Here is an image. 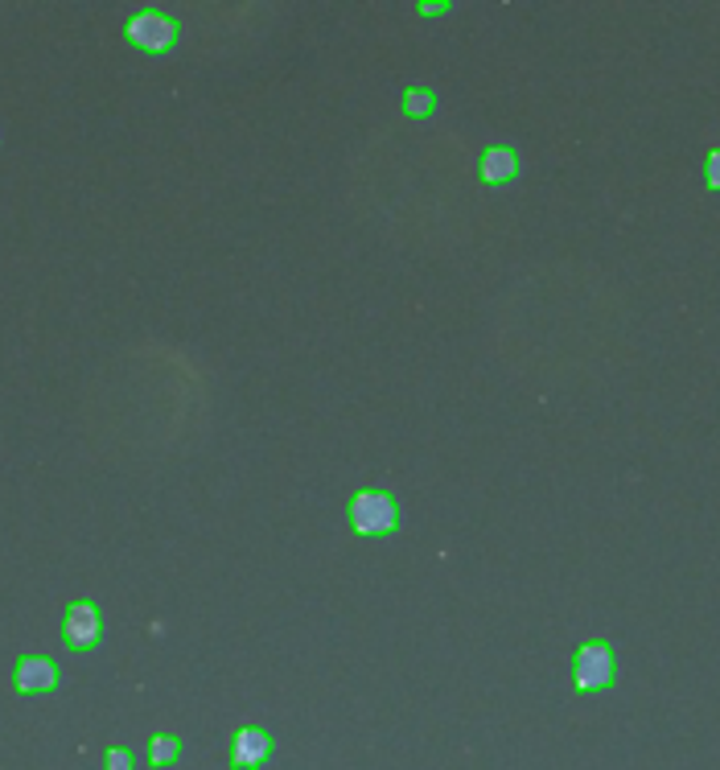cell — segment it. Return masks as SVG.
Masks as SVG:
<instances>
[{
	"instance_id": "6da1fadb",
	"label": "cell",
	"mask_w": 720,
	"mask_h": 770,
	"mask_svg": "<svg viewBox=\"0 0 720 770\" xmlns=\"http://www.w3.org/2000/svg\"><path fill=\"white\" fill-rule=\"evenodd\" d=\"M354 536H391L400 528V502L387 490H358L351 499Z\"/></svg>"
},
{
	"instance_id": "7a4b0ae2",
	"label": "cell",
	"mask_w": 720,
	"mask_h": 770,
	"mask_svg": "<svg viewBox=\"0 0 720 770\" xmlns=\"http://www.w3.org/2000/svg\"><path fill=\"white\" fill-rule=\"evenodd\" d=\"M123 37H128V46H137L144 55H169L177 46V37H181V25L169 13H161V9H141V13L128 17Z\"/></svg>"
},
{
	"instance_id": "3957f363",
	"label": "cell",
	"mask_w": 720,
	"mask_h": 770,
	"mask_svg": "<svg viewBox=\"0 0 720 770\" xmlns=\"http://www.w3.org/2000/svg\"><path fill=\"white\" fill-rule=\"evenodd\" d=\"M617 676V660L614 647L605 639H589V643L577 647L573 655V688L577 692H598V688H610Z\"/></svg>"
},
{
	"instance_id": "277c9868",
	"label": "cell",
	"mask_w": 720,
	"mask_h": 770,
	"mask_svg": "<svg viewBox=\"0 0 720 770\" xmlns=\"http://www.w3.org/2000/svg\"><path fill=\"white\" fill-rule=\"evenodd\" d=\"M99 639H104V614H99V606L91 597L71 602L67 614H62V643L71 647V651H91V647H99Z\"/></svg>"
},
{
	"instance_id": "5b68a950",
	"label": "cell",
	"mask_w": 720,
	"mask_h": 770,
	"mask_svg": "<svg viewBox=\"0 0 720 770\" xmlns=\"http://www.w3.org/2000/svg\"><path fill=\"white\" fill-rule=\"evenodd\" d=\"M272 750H276V742L260 725H239L231 734V767L235 770H260L272 758Z\"/></svg>"
},
{
	"instance_id": "8992f818",
	"label": "cell",
	"mask_w": 720,
	"mask_h": 770,
	"mask_svg": "<svg viewBox=\"0 0 720 770\" xmlns=\"http://www.w3.org/2000/svg\"><path fill=\"white\" fill-rule=\"evenodd\" d=\"M13 688L21 697H37V692H54L58 688V663L46 655H21L13 663Z\"/></svg>"
},
{
	"instance_id": "52a82bcc",
	"label": "cell",
	"mask_w": 720,
	"mask_h": 770,
	"mask_svg": "<svg viewBox=\"0 0 720 770\" xmlns=\"http://www.w3.org/2000/svg\"><path fill=\"white\" fill-rule=\"evenodd\" d=\"M477 178L486 181V186H510V181L519 178V153L510 144H491L482 153V162H477Z\"/></svg>"
},
{
	"instance_id": "ba28073f",
	"label": "cell",
	"mask_w": 720,
	"mask_h": 770,
	"mask_svg": "<svg viewBox=\"0 0 720 770\" xmlns=\"http://www.w3.org/2000/svg\"><path fill=\"white\" fill-rule=\"evenodd\" d=\"M400 104H404L408 120H424V116H433V111H437V91L433 87H404Z\"/></svg>"
},
{
	"instance_id": "9c48e42d",
	"label": "cell",
	"mask_w": 720,
	"mask_h": 770,
	"mask_svg": "<svg viewBox=\"0 0 720 770\" xmlns=\"http://www.w3.org/2000/svg\"><path fill=\"white\" fill-rule=\"evenodd\" d=\"M177 758H181V737H174V734L149 737V762H153V767H174Z\"/></svg>"
},
{
	"instance_id": "30bf717a",
	"label": "cell",
	"mask_w": 720,
	"mask_h": 770,
	"mask_svg": "<svg viewBox=\"0 0 720 770\" xmlns=\"http://www.w3.org/2000/svg\"><path fill=\"white\" fill-rule=\"evenodd\" d=\"M104 770H137V758H132V750H128V746H107Z\"/></svg>"
},
{
	"instance_id": "8fae6325",
	"label": "cell",
	"mask_w": 720,
	"mask_h": 770,
	"mask_svg": "<svg viewBox=\"0 0 720 770\" xmlns=\"http://www.w3.org/2000/svg\"><path fill=\"white\" fill-rule=\"evenodd\" d=\"M704 181H708L712 190H720V149L708 153V162H704Z\"/></svg>"
},
{
	"instance_id": "7c38bea8",
	"label": "cell",
	"mask_w": 720,
	"mask_h": 770,
	"mask_svg": "<svg viewBox=\"0 0 720 770\" xmlns=\"http://www.w3.org/2000/svg\"><path fill=\"white\" fill-rule=\"evenodd\" d=\"M416 9H421L424 17H445V13H449V4H428V0H421Z\"/></svg>"
}]
</instances>
